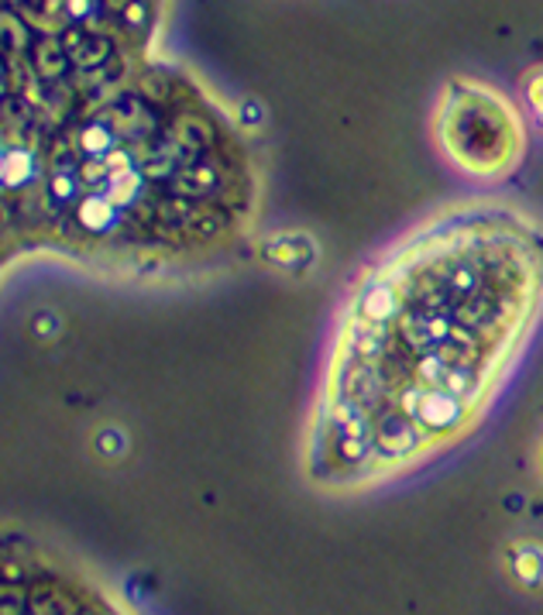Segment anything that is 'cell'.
I'll return each mask as SVG.
<instances>
[{
  "label": "cell",
  "mask_w": 543,
  "mask_h": 615,
  "mask_svg": "<svg viewBox=\"0 0 543 615\" xmlns=\"http://www.w3.org/2000/svg\"><path fill=\"white\" fill-rule=\"evenodd\" d=\"M543 303V230L458 210L347 299L310 437V475L371 482L471 430Z\"/></svg>",
  "instance_id": "1"
},
{
  "label": "cell",
  "mask_w": 543,
  "mask_h": 615,
  "mask_svg": "<svg viewBox=\"0 0 543 615\" xmlns=\"http://www.w3.org/2000/svg\"><path fill=\"white\" fill-rule=\"evenodd\" d=\"M4 224L11 248L104 265L197 262L238 241L255 173L217 117L179 104L176 76L4 100Z\"/></svg>",
  "instance_id": "2"
},
{
  "label": "cell",
  "mask_w": 543,
  "mask_h": 615,
  "mask_svg": "<svg viewBox=\"0 0 543 615\" xmlns=\"http://www.w3.org/2000/svg\"><path fill=\"white\" fill-rule=\"evenodd\" d=\"M447 152L455 162H461L468 173L492 176L509 173V165L519 152V131L509 107H499L488 97H464L447 114Z\"/></svg>",
  "instance_id": "3"
}]
</instances>
